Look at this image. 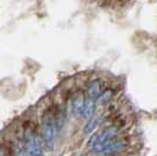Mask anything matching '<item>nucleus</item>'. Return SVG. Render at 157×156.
<instances>
[{"label":"nucleus","mask_w":157,"mask_h":156,"mask_svg":"<svg viewBox=\"0 0 157 156\" xmlns=\"http://www.w3.org/2000/svg\"><path fill=\"white\" fill-rule=\"evenodd\" d=\"M87 94H88V98L93 99V100H98L100 95L102 94V87H101L100 81L98 80L92 81L87 88Z\"/></svg>","instance_id":"nucleus-5"},{"label":"nucleus","mask_w":157,"mask_h":156,"mask_svg":"<svg viewBox=\"0 0 157 156\" xmlns=\"http://www.w3.org/2000/svg\"><path fill=\"white\" fill-rule=\"evenodd\" d=\"M85 95H83V93H81V92H78L75 94V96L73 98V113L75 114V115H81V111L83 109V104H85Z\"/></svg>","instance_id":"nucleus-4"},{"label":"nucleus","mask_w":157,"mask_h":156,"mask_svg":"<svg viewBox=\"0 0 157 156\" xmlns=\"http://www.w3.org/2000/svg\"><path fill=\"white\" fill-rule=\"evenodd\" d=\"M98 124H100V117L89 119V121L87 122V124H86L85 128H83V134H85V135H88V134L93 133V131L98 127Z\"/></svg>","instance_id":"nucleus-7"},{"label":"nucleus","mask_w":157,"mask_h":156,"mask_svg":"<svg viewBox=\"0 0 157 156\" xmlns=\"http://www.w3.org/2000/svg\"><path fill=\"white\" fill-rule=\"evenodd\" d=\"M116 134H117V129L115 127H107L103 130H101L100 133H96V135H98V142L96 143L102 144V143L108 142L116 136Z\"/></svg>","instance_id":"nucleus-3"},{"label":"nucleus","mask_w":157,"mask_h":156,"mask_svg":"<svg viewBox=\"0 0 157 156\" xmlns=\"http://www.w3.org/2000/svg\"><path fill=\"white\" fill-rule=\"evenodd\" d=\"M111 99H113V91H111V89H105V91L100 95V98H98V100L101 104H105L107 102H109Z\"/></svg>","instance_id":"nucleus-8"},{"label":"nucleus","mask_w":157,"mask_h":156,"mask_svg":"<svg viewBox=\"0 0 157 156\" xmlns=\"http://www.w3.org/2000/svg\"><path fill=\"white\" fill-rule=\"evenodd\" d=\"M24 149L26 156H44L41 142L32 129L25 130L24 135Z\"/></svg>","instance_id":"nucleus-2"},{"label":"nucleus","mask_w":157,"mask_h":156,"mask_svg":"<svg viewBox=\"0 0 157 156\" xmlns=\"http://www.w3.org/2000/svg\"><path fill=\"white\" fill-rule=\"evenodd\" d=\"M95 107H96L95 100H93L90 98L86 99L85 104H83V109L81 111V116L83 119H90L93 116V114H94V111H95Z\"/></svg>","instance_id":"nucleus-6"},{"label":"nucleus","mask_w":157,"mask_h":156,"mask_svg":"<svg viewBox=\"0 0 157 156\" xmlns=\"http://www.w3.org/2000/svg\"><path fill=\"white\" fill-rule=\"evenodd\" d=\"M41 138L48 150H53L55 144V124L51 115H45L40 124Z\"/></svg>","instance_id":"nucleus-1"},{"label":"nucleus","mask_w":157,"mask_h":156,"mask_svg":"<svg viewBox=\"0 0 157 156\" xmlns=\"http://www.w3.org/2000/svg\"><path fill=\"white\" fill-rule=\"evenodd\" d=\"M78 156H87V155H83V154H82V155H78Z\"/></svg>","instance_id":"nucleus-9"}]
</instances>
